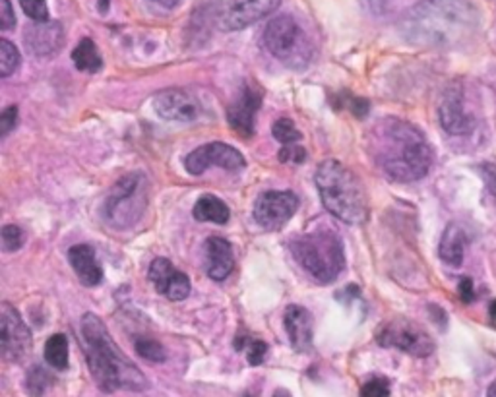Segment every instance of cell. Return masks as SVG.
Returning <instances> with one entry per match:
<instances>
[{"label":"cell","mask_w":496,"mask_h":397,"mask_svg":"<svg viewBox=\"0 0 496 397\" xmlns=\"http://www.w3.org/2000/svg\"><path fill=\"white\" fill-rule=\"evenodd\" d=\"M368 152L388 178L413 183L423 178L433 165V147L425 134L401 119L378 120L368 134Z\"/></svg>","instance_id":"6da1fadb"},{"label":"cell","mask_w":496,"mask_h":397,"mask_svg":"<svg viewBox=\"0 0 496 397\" xmlns=\"http://www.w3.org/2000/svg\"><path fill=\"white\" fill-rule=\"evenodd\" d=\"M477 28V8L469 0H423L401 20L403 37L417 47H459Z\"/></svg>","instance_id":"7a4b0ae2"},{"label":"cell","mask_w":496,"mask_h":397,"mask_svg":"<svg viewBox=\"0 0 496 397\" xmlns=\"http://www.w3.org/2000/svg\"><path fill=\"white\" fill-rule=\"evenodd\" d=\"M80 327H82L89 374L101 392H144L149 388L147 378L140 372V368L122 353L121 347L114 343V339L111 337L105 324H103L97 314L86 312L82 316V322H80Z\"/></svg>","instance_id":"3957f363"},{"label":"cell","mask_w":496,"mask_h":397,"mask_svg":"<svg viewBox=\"0 0 496 397\" xmlns=\"http://www.w3.org/2000/svg\"><path fill=\"white\" fill-rule=\"evenodd\" d=\"M315 180L320 200L332 215L349 225H359L366 219L365 188L351 169L336 159H326L318 165Z\"/></svg>","instance_id":"277c9868"},{"label":"cell","mask_w":496,"mask_h":397,"mask_svg":"<svg viewBox=\"0 0 496 397\" xmlns=\"http://www.w3.org/2000/svg\"><path fill=\"white\" fill-rule=\"evenodd\" d=\"M291 254L307 276L316 283H332L345 268L343 243L336 231L318 229L295 236L291 241Z\"/></svg>","instance_id":"5b68a950"},{"label":"cell","mask_w":496,"mask_h":397,"mask_svg":"<svg viewBox=\"0 0 496 397\" xmlns=\"http://www.w3.org/2000/svg\"><path fill=\"white\" fill-rule=\"evenodd\" d=\"M149 202V180L134 171L121 177L103 203V218L117 231H126L142 219Z\"/></svg>","instance_id":"8992f818"},{"label":"cell","mask_w":496,"mask_h":397,"mask_svg":"<svg viewBox=\"0 0 496 397\" xmlns=\"http://www.w3.org/2000/svg\"><path fill=\"white\" fill-rule=\"evenodd\" d=\"M264 45L285 66L301 70L313 61V43L291 16L273 18L264 29Z\"/></svg>","instance_id":"52a82bcc"},{"label":"cell","mask_w":496,"mask_h":397,"mask_svg":"<svg viewBox=\"0 0 496 397\" xmlns=\"http://www.w3.org/2000/svg\"><path fill=\"white\" fill-rule=\"evenodd\" d=\"M376 342L378 345L394 347L413 357H429L434 351V342L429 332L423 330L417 322L401 316L391 318L378 327Z\"/></svg>","instance_id":"ba28073f"},{"label":"cell","mask_w":496,"mask_h":397,"mask_svg":"<svg viewBox=\"0 0 496 397\" xmlns=\"http://www.w3.org/2000/svg\"><path fill=\"white\" fill-rule=\"evenodd\" d=\"M282 0H219L217 26L223 31H239L272 14Z\"/></svg>","instance_id":"9c48e42d"},{"label":"cell","mask_w":496,"mask_h":397,"mask_svg":"<svg viewBox=\"0 0 496 397\" xmlns=\"http://www.w3.org/2000/svg\"><path fill=\"white\" fill-rule=\"evenodd\" d=\"M31 332L21 320L20 312L10 302H3L0 309V347L10 362H21L31 351Z\"/></svg>","instance_id":"30bf717a"},{"label":"cell","mask_w":496,"mask_h":397,"mask_svg":"<svg viewBox=\"0 0 496 397\" xmlns=\"http://www.w3.org/2000/svg\"><path fill=\"white\" fill-rule=\"evenodd\" d=\"M247 159L242 157L233 145L223 142H212L196 147L189 157L184 159V167L190 175H202L207 167H222L225 171H240L245 169Z\"/></svg>","instance_id":"8fae6325"},{"label":"cell","mask_w":496,"mask_h":397,"mask_svg":"<svg viewBox=\"0 0 496 397\" xmlns=\"http://www.w3.org/2000/svg\"><path fill=\"white\" fill-rule=\"evenodd\" d=\"M298 210V198L290 190H268L255 203V219L266 231H280Z\"/></svg>","instance_id":"7c38bea8"},{"label":"cell","mask_w":496,"mask_h":397,"mask_svg":"<svg viewBox=\"0 0 496 397\" xmlns=\"http://www.w3.org/2000/svg\"><path fill=\"white\" fill-rule=\"evenodd\" d=\"M438 119H441L442 128L454 136H467L477 127L475 115L467 107L466 95L459 87H450L444 94L441 107H438Z\"/></svg>","instance_id":"4fadbf2b"},{"label":"cell","mask_w":496,"mask_h":397,"mask_svg":"<svg viewBox=\"0 0 496 397\" xmlns=\"http://www.w3.org/2000/svg\"><path fill=\"white\" fill-rule=\"evenodd\" d=\"M147 277L154 283L157 293L169 301H184L190 294V279L165 258H156L149 264Z\"/></svg>","instance_id":"5bb4252c"},{"label":"cell","mask_w":496,"mask_h":397,"mask_svg":"<svg viewBox=\"0 0 496 397\" xmlns=\"http://www.w3.org/2000/svg\"><path fill=\"white\" fill-rule=\"evenodd\" d=\"M154 109L161 119L172 122H192L198 117V103L182 89H165L154 97Z\"/></svg>","instance_id":"9a60e30c"},{"label":"cell","mask_w":496,"mask_h":397,"mask_svg":"<svg viewBox=\"0 0 496 397\" xmlns=\"http://www.w3.org/2000/svg\"><path fill=\"white\" fill-rule=\"evenodd\" d=\"M64 31L56 21H38L24 31V43L29 53L36 56H51L63 47Z\"/></svg>","instance_id":"2e32d148"},{"label":"cell","mask_w":496,"mask_h":397,"mask_svg":"<svg viewBox=\"0 0 496 397\" xmlns=\"http://www.w3.org/2000/svg\"><path fill=\"white\" fill-rule=\"evenodd\" d=\"M260 105H262L260 92L245 86L235 103L229 107V124L240 136L250 138V136L255 134V120H256V112H258Z\"/></svg>","instance_id":"e0dca14e"},{"label":"cell","mask_w":496,"mask_h":397,"mask_svg":"<svg viewBox=\"0 0 496 397\" xmlns=\"http://www.w3.org/2000/svg\"><path fill=\"white\" fill-rule=\"evenodd\" d=\"M283 324L293 349H297L298 353H307L313 347V316L310 312L298 304L287 306Z\"/></svg>","instance_id":"ac0fdd59"},{"label":"cell","mask_w":496,"mask_h":397,"mask_svg":"<svg viewBox=\"0 0 496 397\" xmlns=\"http://www.w3.org/2000/svg\"><path fill=\"white\" fill-rule=\"evenodd\" d=\"M206 254V271L214 281H223L229 277L235 266L233 248L222 236H210L204 243Z\"/></svg>","instance_id":"d6986e66"},{"label":"cell","mask_w":496,"mask_h":397,"mask_svg":"<svg viewBox=\"0 0 496 397\" xmlns=\"http://www.w3.org/2000/svg\"><path fill=\"white\" fill-rule=\"evenodd\" d=\"M68 262H71L74 274L80 283L86 287H96L103 279V268L97 254L89 244H76L68 251Z\"/></svg>","instance_id":"ffe728a7"},{"label":"cell","mask_w":496,"mask_h":397,"mask_svg":"<svg viewBox=\"0 0 496 397\" xmlns=\"http://www.w3.org/2000/svg\"><path fill=\"white\" fill-rule=\"evenodd\" d=\"M466 246H467V235L461 229L458 223H450L441 238V246H438V256L442 258V262L448 266H461L466 256Z\"/></svg>","instance_id":"44dd1931"},{"label":"cell","mask_w":496,"mask_h":397,"mask_svg":"<svg viewBox=\"0 0 496 397\" xmlns=\"http://www.w3.org/2000/svg\"><path fill=\"white\" fill-rule=\"evenodd\" d=\"M194 219L196 221H207V223H217L223 225L231 218V210L227 203L214 194H204L194 203Z\"/></svg>","instance_id":"7402d4cb"},{"label":"cell","mask_w":496,"mask_h":397,"mask_svg":"<svg viewBox=\"0 0 496 397\" xmlns=\"http://www.w3.org/2000/svg\"><path fill=\"white\" fill-rule=\"evenodd\" d=\"M72 61L78 70L88 72V74L99 72L103 66L101 53L97 49V45L91 39H82L78 43V47L72 51Z\"/></svg>","instance_id":"603a6c76"},{"label":"cell","mask_w":496,"mask_h":397,"mask_svg":"<svg viewBox=\"0 0 496 397\" xmlns=\"http://www.w3.org/2000/svg\"><path fill=\"white\" fill-rule=\"evenodd\" d=\"M45 360L56 370L68 368V339L63 334H55L45 343Z\"/></svg>","instance_id":"cb8c5ba5"},{"label":"cell","mask_w":496,"mask_h":397,"mask_svg":"<svg viewBox=\"0 0 496 397\" xmlns=\"http://www.w3.org/2000/svg\"><path fill=\"white\" fill-rule=\"evenodd\" d=\"M21 62L18 49L8 39H0V76H13Z\"/></svg>","instance_id":"d4e9b609"},{"label":"cell","mask_w":496,"mask_h":397,"mask_svg":"<svg viewBox=\"0 0 496 397\" xmlns=\"http://www.w3.org/2000/svg\"><path fill=\"white\" fill-rule=\"evenodd\" d=\"M272 134L273 138L282 142L283 145H291V144H298L303 140V134L298 132V128L295 127V122L291 119H280L273 122L272 127Z\"/></svg>","instance_id":"484cf974"},{"label":"cell","mask_w":496,"mask_h":397,"mask_svg":"<svg viewBox=\"0 0 496 397\" xmlns=\"http://www.w3.org/2000/svg\"><path fill=\"white\" fill-rule=\"evenodd\" d=\"M134 349H136L138 355H140L146 360H149V362H164L167 359L164 345L156 342V339H149V337L138 339V342L134 343Z\"/></svg>","instance_id":"4316f807"},{"label":"cell","mask_w":496,"mask_h":397,"mask_svg":"<svg viewBox=\"0 0 496 397\" xmlns=\"http://www.w3.org/2000/svg\"><path fill=\"white\" fill-rule=\"evenodd\" d=\"M0 236H3V251L4 252L20 251L21 244H24V241H26V235L18 225H4Z\"/></svg>","instance_id":"83f0119b"},{"label":"cell","mask_w":496,"mask_h":397,"mask_svg":"<svg viewBox=\"0 0 496 397\" xmlns=\"http://www.w3.org/2000/svg\"><path fill=\"white\" fill-rule=\"evenodd\" d=\"M53 382V378L45 372L41 367H36L29 374H28V392L33 397H39L45 390L49 388V384Z\"/></svg>","instance_id":"f1b7e54d"},{"label":"cell","mask_w":496,"mask_h":397,"mask_svg":"<svg viewBox=\"0 0 496 397\" xmlns=\"http://www.w3.org/2000/svg\"><path fill=\"white\" fill-rule=\"evenodd\" d=\"M20 6L31 20H36V21L49 20L47 0H20Z\"/></svg>","instance_id":"f546056e"},{"label":"cell","mask_w":496,"mask_h":397,"mask_svg":"<svg viewBox=\"0 0 496 397\" xmlns=\"http://www.w3.org/2000/svg\"><path fill=\"white\" fill-rule=\"evenodd\" d=\"M361 397H390V382L386 378L368 380L363 385Z\"/></svg>","instance_id":"4dcf8cb0"},{"label":"cell","mask_w":496,"mask_h":397,"mask_svg":"<svg viewBox=\"0 0 496 397\" xmlns=\"http://www.w3.org/2000/svg\"><path fill=\"white\" fill-rule=\"evenodd\" d=\"M268 353V345L264 342H258V339H247V359L250 365L258 367L260 362H264Z\"/></svg>","instance_id":"1f68e13d"},{"label":"cell","mask_w":496,"mask_h":397,"mask_svg":"<svg viewBox=\"0 0 496 397\" xmlns=\"http://www.w3.org/2000/svg\"><path fill=\"white\" fill-rule=\"evenodd\" d=\"M307 159V152L305 147H301L298 144H291V145H283V150L280 152V161L282 163H303Z\"/></svg>","instance_id":"d6a6232c"},{"label":"cell","mask_w":496,"mask_h":397,"mask_svg":"<svg viewBox=\"0 0 496 397\" xmlns=\"http://www.w3.org/2000/svg\"><path fill=\"white\" fill-rule=\"evenodd\" d=\"M18 124V107L16 105H10L3 111V115H0V136H8L13 132V128Z\"/></svg>","instance_id":"836d02e7"},{"label":"cell","mask_w":496,"mask_h":397,"mask_svg":"<svg viewBox=\"0 0 496 397\" xmlns=\"http://www.w3.org/2000/svg\"><path fill=\"white\" fill-rule=\"evenodd\" d=\"M16 26V16L10 0H0V28L3 31H10Z\"/></svg>","instance_id":"e575fe53"},{"label":"cell","mask_w":496,"mask_h":397,"mask_svg":"<svg viewBox=\"0 0 496 397\" xmlns=\"http://www.w3.org/2000/svg\"><path fill=\"white\" fill-rule=\"evenodd\" d=\"M481 177L484 180V186H487L489 194L492 196L496 203V165L494 163H483L481 165Z\"/></svg>","instance_id":"d590c367"},{"label":"cell","mask_w":496,"mask_h":397,"mask_svg":"<svg viewBox=\"0 0 496 397\" xmlns=\"http://www.w3.org/2000/svg\"><path fill=\"white\" fill-rule=\"evenodd\" d=\"M458 291H459V299L464 302H471L473 299H475V291H473V281L469 277H461Z\"/></svg>","instance_id":"8d00e7d4"},{"label":"cell","mask_w":496,"mask_h":397,"mask_svg":"<svg viewBox=\"0 0 496 397\" xmlns=\"http://www.w3.org/2000/svg\"><path fill=\"white\" fill-rule=\"evenodd\" d=\"M489 314H491V320L496 324V299L489 306Z\"/></svg>","instance_id":"74e56055"},{"label":"cell","mask_w":496,"mask_h":397,"mask_svg":"<svg viewBox=\"0 0 496 397\" xmlns=\"http://www.w3.org/2000/svg\"><path fill=\"white\" fill-rule=\"evenodd\" d=\"M157 3L164 4L165 8H172V6L179 4V0H157Z\"/></svg>","instance_id":"f35d334b"},{"label":"cell","mask_w":496,"mask_h":397,"mask_svg":"<svg viewBox=\"0 0 496 397\" xmlns=\"http://www.w3.org/2000/svg\"><path fill=\"white\" fill-rule=\"evenodd\" d=\"M273 397H291V395H290V392H285V390H278V392H275V393H273Z\"/></svg>","instance_id":"ab89813d"},{"label":"cell","mask_w":496,"mask_h":397,"mask_svg":"<svg viewBox=\"0 0 496 397\" xmlns=\"http://www.w3.org/2000/svg\"><path fill=\"white\" fill-rule=\"evenodd\" d=\"M487 397H496V382L491 385L489 392H487Z\"/></svg>","instance_id":"60d3db41"}]
</instances>
